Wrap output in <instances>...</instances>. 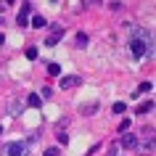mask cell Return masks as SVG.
<instances>
[{
    "label": "cell",
    "mask_w": 156,
    "mask_h": 156,
    "mask_svg": "<svg viewBox=\"0 0 156 156\" xmlns=\"http://www.w3.org/2000/svg\"><path fill=\"white\" fill-rule=\"evenodd\" d=\"M3 156H32V151H29V143L24 140H11L3 146Z\"/></svg>",
    "instance_id": "6da1fadb"
},
{
    "label": "cell",
    "mask_w": 156,
    "mask_h": 156,
    "mask_svg": "<svg viewBox=\"0 0 156 156\" xmlns=\"http://www.w3.org/2000/svg\"><path fill=\"white\" fill-rule=\"evenodd\" d=\"M64 27L61 24H50V32H48V37H45V48H56L58 42H61V37H64Z\"/></svg>",
    "instance_id": "7a4b0ae2"
},
{
    "label": "cell",
    "mask_w": 156,
    "mask_h": 156,
    "mask_svg": "<svg viewBox=\"0 0 156 156\" xmlns=\"http://www.w3.org/2000/svg\"><path fill=\"white\" fill-rule=\"evenodd\" d=\"M29 13H32V3H24V5H21V13H19V19H16L21 29L29 27Z\"/></svg>",
    "instance_id": "3957f363"
},
{
    "label": "cell",
    "mask_w": 156,
    "mask_h": 156,
    "mask_svg": "<svg viewBox=\"0 0 156 156\" xmlns=\"http://www.w3.org/2000/svg\"><path fill=\"white\" fill-rule=\"evenodd\" d=\"M58 85H61L64 90H69V87H77V85H82V80H80V77H61V80H58Z\"/></svg>",
    "instance_id": "277c9868"
},
{
    "label": "cell",
    "mask_w": 156,
    "mask_h": 156,
    "mask_svg": "<svg viewBox=\"0 0 156 156\" xmlns=\"http://www.w3.org/2000/svg\"><path fill=\"white\" fill-rule=\"evenodd\" d=\"M5 108H8V114H11V116H19V114H21V101H19V98H11Z\"/></svg>",
    "instance_id": "5b68a950"
},
{
    "label": "cell",
    "mask_w": 156,
    "mask_h": 156,
    "mask_svg": "<svg viewBox=\"0 0 156 156\" xmlns=\"http://www.w3.org/2000/svg\"><path fill=\"white\" fill-rule=\"evenodd\" d=\"M122 146L127 148V151L138 148V135H122Z\"/></svg>",
    "instance_id": "8992f818"
},
{
    "label": "cell",
    "mask_w": 156,
    "mask_h": 156,
    "mask_svg": "<svg viewBox=\"0 0 156 156\" xmlns=\"http://www.w3.org/2000/svg\"><path fill=\"white\" fill-rule=\"evenodd\" d=\"M27 106H29V108H40V106H42V98H40V93H32V95L27 98Z\"/></svg>",
    "instance_id": "52a82bcc"
},
{
    "label": "cell",
    "mask_w": 156,
    "mask_h": 156,
    "mask_svg": "<svg viewBox=\"0 0 156 156\" xmlns=\"http://www.w3.org/2000/svg\"><path fill=\"white\" fill-rule=\"evenodd\" d=\"M98 108H101V106H98V103H95V101H93V103H87V106H82V108H80V111H82L85 116H90V114H95Z\"/></svg>",
    "instance_id": "ba28073f"
},
{
    "label": "cell",
    "mask_w": 156,
    "mask_h": 156,
    "mask_svg": "<svg viewBox=\"0 0 156 156\" xmlns=\"http://www.w3.org/2000/svg\"><path fill=\"white\" fill-rule=\"evenodd\" d=\"M140 151H143V154H154V135H148V140L140 146Z\"/></svg>",
    "instance_id": "9c48e42d"
},
{
    "label": "cell",
    "mask_w": 156,
    "mask_h": 156,
    "mask_svg": "<svg viewBox=\"0 0 156 156\" xmlns=\"http://www.w3.org/2000/svg\"><path fill=\"white\" fill-rule=\"evenodd\" d=\"M74 45H77V48H85V45H87V34H85V32H77V37H74Z\"/></svg>",
    "instance_id": "30bf717a"
},
{
    "label": "cell",
    "mask_w": 156,
    "mask_h": 156,
    "mask_svg": "<svg viewBox=\"0 0 156 156\" xmlns=\"http://www.w3.org/2000/svg\"><path fill=\"white\" fill-rule=\"evenodd\" d=\"M151 90H154V85H151V82H143L138 87V93H132V98H138V95H143V93H151Z\"/></svg>",
    "instance_id": "8fae6325"
},
{
    "label": "cell",
    "mask_w": 156,
    "mask_h": 156,
    "mask_svg": "<svg viewBox=\"0 0 156 156\" xmlns=\"http://www.w3.org/2000/svg\"><path fill=\"white\" fill-rule=\"evenodd\" d=\"M48 74H50V77H61V66H58L56 61H50V64H48Z\"/></svg>",
    "instance_id": "7c38bea8"
},
{
    "label": "cell",
    "mask_w": 156,
    "mask_h": 156,
    "mask_svg": "<svg viewBox=\"0 0 156 156\" xmlns=\"http://www.w3.org/2000/svg\"><path fill=\"white\" fill-rule=\"evenodd\" d=\"M148 111H154V101H146L138 106V114H148Z\"/></svg>",
    "instance_id": "4fadbf2b"
},
{
    "label": "cell",
    "mask_w": 156,
    "mask_h": 156,
    "mask_svg": "<svg viewBox=\"0 0 156 156\" xmlns=\"http://www.w3.org/2000/svg\"><path fill=\"white\" fill-rule=\"evenodd\" d=\"M56 140H58V146H66V143H69V135H66L64 130H58L56 132Z\"/></svg>",
    "instance_id": "5bb4252c"
},
{
    "label": "cell",
    "mask_w": 156,
    "mask_h": 156,
    "mask_svg": "<svg viewBox=\"0 0 156 156\" xmlns=\"http://www.w3.org/2000/svg\"><path fill=\"white\" fill-rule=\"evenodd\" d=\"M24 53H27V58H29V61H37V48H34V45H29Z\"/></svg>",
    "instance_id": "9a60e30c"
},
{
    "label": "cell",
    "mask_w": 156,
    "mask_h": 156,
    "mask_svg": "<svg viewBox=\"0 0 156 156\" xmlns=\"http://www.w3.org/2000/svg\"><path fill=\"white\" fill-rule=\"evenodd\" d=\"M111 111H114V114H124V111H127V106L119 101V103H114V106H111Z\"/></svg>",
    "instance_id": "2e32d148"
},
{
    "label": "cell",
    "mask_w": 156,
    "mask_h": 156,
    "mask_svg": "<svg viewBox=\"0 0 156 156\" xmlns=\"http://www.w3.org/2000/svg\"><path fill=\"white\" fill-rule=\"evenodd\" d=\"M32 27H34V29H42V27H45V19H42V16H34L32 19Z\"/></svg>",
    "instance_id": "e0dca14e"
},
{
    "label": "cell",
    "mask_w": 156,
    "mask_h": 156,
    "mask_svg": "<svg viewBox=\"0 0 156 156\" xmlns=\"http://www.w3.org/2000/svg\"><path fill=\"white\" fill-rule=\"evenodd\" d=\"M119 132H130V119H122L119 122Z\"/></svg>",
    "instance_id": "ac0fdd59"
},
{
    "label": "cell",
    "mask_w": 156,
    "mask_h": 156,
    "mask_svg": "<svg viewBox=\"0 0 156 156\" xmlns=\"http://www.w3.org/2000/svg\"><path fill=\"white\" fill-rule=\"evenodd\" d=\"M50 95H53V90H50V87H42V90H40V98H45V101H48Z\"/></svg>",
    "instance_id": "d6986e66"
},
{
    "label": "cell",
    "mask_w": 156,
    "mask_h": 156,
    "mask_svg": "<svg viewBox=\"0 0 156 156\" xmlns=\"http://www.w3.org/2000/svg\"><path fill=\"white\" fill-rule=\"evenodd\" d=\"M45 156H58V146H50V148H45Z\"/></svg>",
    "instance_id": "ffe728a7"
},
{
    "label": "cell",
    "mask_w": 156,
    "mask_h": 156,
    "mask_svg": "<svg viewBox=\"0 0 156 156\" xmlns=\"http://www.w3.org/2000/svg\"><path fill=\"white\" fill-rule=\"evenodd\" d=\"M119 8H122V3H116V0H114V3H108V11H119Z\"/></svg>",
    "instance_id": "44dd1931"
},
{
    "label": "cell",
    "mask_w": 156,
    "mask_h": 156,
    "mask_svg": "<svg viewBox=\"0 0 156 156\" xmlns=\"http://www.w3.org/2000/svg\"><path fill=\"white\" fill-rule=\"evenodd\" d=\"M0 13H5V3H0Z\"/></svg>",
    "instance_id": "7402d4cb"
},
{
    "label": "cell",
    "mask_w": 156,
    "mask_h": 156,
    "mask_svg": "<svg viewBox=\"0 0 156 156\" xmlns=\"http://www.w3.org/2000/svg\"><path fill=\"white\" fill-rule=\"evenodd\" d=\"M3 42H5V34H3V32H0V45H3Z\"/></svg>",
    "instance_id": "603a6c76"
},
{
    "label": "cell",
    "mask_w": 156,
    "mask_h": 156,
    "mask_svg": "<svg viewBox=\"0 0 156 156\" xmlns=\"http://www.w3.org/2000/svg\"><path fill=\"white\" fill-rule=\"evenodd\" d=\"M0 135H3V124H0Z\"/></svg>",
    "instance_id": "cb8c5ba5"
},
{
    "label": "cell",
    "mask_w": 156,
    "mask_h": 156,
    "mask_svg": "<svg viewBox=\"0 0 156 156\" xmlns=\"http://www.w3.org/2000/svg\"><path fill=\"white\" fill-rule=\"evenodd\" d=\"M0 24H3V19H0Z\"/></svg>",
    "instance_id": "d4e9b609"
}]
</instances>
